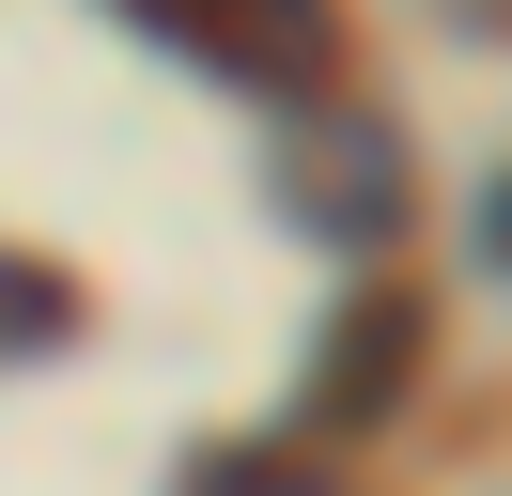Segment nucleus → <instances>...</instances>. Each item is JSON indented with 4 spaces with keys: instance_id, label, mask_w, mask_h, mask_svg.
Returning <instances> with one entry per match:
<instances>
[{
    "instance_id": "f257e3e1",
    "label": "nucleus",
    "mask_w": 512,
    "mask_h": 496,
    "mask_svg": "<svg viewBox=\"0 0 512 496\" xmlns=\"http://www.w3.org/2000/svg\"><path fill=\"white\" fill-rule=\"evenodd\" d=\"M419 341H435L419 279H373V295H342V326L311 341V419H326V434H373L388 403L419 388Z\"/></svg>"
},
{
    "instance_id": "f03ea898",
    "label": "nucleus",
    "mask_w": 512,
    "mask_h": 496,
    "mask_svg": "<svg viewBox=\"0 0 512 496\" xmlns=\"http://www.w3.org/2000/svg\"><path fill=\"white\" fill-rule=\"evenodd\" d=\"M140 16L171 31V47H202L218 78H249V93H311L326 78V0H140Z\"/></svg>"
},
{
    "instance_id": "7ed1b4c3",
    "label": "nucleus",
    "mask_w": 512,
    "mask_h": 496,
    "mask_svg": "<svg viewBox=\"0 0 512 496\" xmlns=\"http://www.w3.org/2000/svg\"><path fill=\"white\" fill-rule=\"evenodd\" d=\"M63 326H78V279H47V264H16V248H0V357H47Z\"/></svg>"
},
{
    "instance_id": "20e7f679",
    "label": "nucleus",
    "mask_w": 512,
    "mask_h": 496,
    "mask_svg": "<svg viewBox=\"0 0 512 496\" xmlns=\"http://www.w3.org/2000/svg\"><path fill=\"white\" fill-rule=\"evenodd\" d=\"M187 496H311V450H295V434H249V450L187 465Z\"/></svg>"
},
{
    "instance_id": "39448f33",
    "label": "nucleus",
    "mask_w": 512,
    "mask_h": 496,
    "mask_svg": "<svg viewBox=\"0 0 512 496\" xmlns=\"http://www.w3.org/2000/svg\"><path fill=\"white\" fill-rule=\"evenodd\" d=\"M481 248H497V264H512V186H497V202H481Z\"/></svg>"
}]
</instances>
